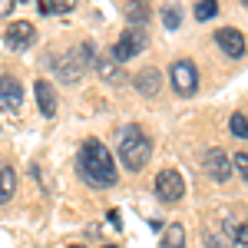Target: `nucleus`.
<instances>
[{
    "instance_id": "nucleus-1",
    "label": "nucleus",
    "mask_w": 248,
    "mask_h": 248,
    "mask_svg": "<svg viewBox=\"0 0 248 248\" xmlns=\"http://www.w3.org/2000/svg\"><path fill=\"white\" fill-rule=\"evenodd\" d=\"M77 172L79 179L93 189H113L119 182V172H116L113 153L99 142V139H86L79 146V159H77Z\"/></svg>"
},
{
    "instance_id": "nucleus-2",
    "label": "nucleus",
    "mask_w": 248,
    "mask_h": 248,
    "mask_svg": "<svg viewBox=\"0 0 248 248\" xmlns=\"http://www.w3.org/2000/svg\"><path fill=\"white\" fill-rule=\"evenodd\" d=\"M116 153H119V162L129 172H139V169H146V162H149V155H153V139L142 133V126L129 123V126L119 129V146H116Z\"/></svg>"
},
{
    "instance_id": "nucleus-3",
    "label": "nucleus",
    "mask_w": 248,
    "mask_h": 248,
    "mask_svg": "<svg viewBox=\"0 0 248 248\" xmlns=\"http://www.w3.org/2000/svg\"><path fill=\"white\" fill-rule=\"evenodd\" d=\"M93 60V43H83L79 50L73 53H63V57L53 60V70H57V79L63 83H77L83 77V70H86V63Z\"/></svg>"
},
{
    "instance_id": "nucleus-4",
    "label": "nucleus",
    "mask_w": 248,
    "mask_h": 248,
    "mask_svg": "<svg viewBox=\"0 0 248 248\" xmlns=\"http://www.w3.org/2000/svg\"><path fill=\"white\" fill-rule=\"evenodd\" d=\"M169 79H172V90L179 96H192L199 90V70L192 60H175L169 70Z\"/></svg>"
},
{
    "instance_id": "nucleus-5",
    "label": "nucleus",
    "mask_w": 248,
    "mask_h": 248,
    "mask_svg": "<svg viewBox=\"0 0 248 248\" xmlns=\"http://www.w3.org/2000/svg\"><path fill=\"white\" fill-rule=\"evenodd\" d=\"M155 195H159V202L175 205V202L186 195V179H182L175 169H162L159 175H155Z\"/></svg>"
},
{
    "instance_id": "nucleus-6",
    "label": "nucleus",
    "mask_w": 248,
    "mask_h": 248,
    "mask_svg": "<svg viewBox=\"0 0 248 248\" xmlns=\"http://www.w3.org/2000/svg\"><path fill=\"white\" fill-rule=\"evenodd\" d=\"M202 169L212 182H229L232 179V159L225 155V149H209L202 159Z\"/></svg>"
},
{
    "instance_id": "nucleus-7",
    "label": "nucleus",
    "mask_w": 248,
    "mask_h": 248,
    "mask_svg": "<svg viewBox=\"0 0 248 248\" xmlns=\"http://www.w3.org/2000/svg\"><path fill=\"white\" fill-rule=\"evenodd\" d=\"M33 40H37V27L30 20H14L7 27V46L10 50H27Z\"/></svg>"
},
{
    "instance_id": "nucleus-8",
    "label": "nucleus",
    "mask_w": 248,
    "mask_h": 248,
    "mask_svg": "<svg viewBox=\"0 0 248 248\" xmlns=\"http://www.w3.org/2000/svg\"><path fill=\"white\" fill-rule=\"evenodd\" d=\"M215 46H222V53L232 60H238L245 53V37L235 30V27H222V30H215Z\"/></svg>"
},
{
    "instance_id": "nucleus-9",
    "label": "nucleus",
    "mask_w": 248,
    "mask_h": 248,
    "mask_svg": "<svg viewBox=\"0 0 248 248\" xmlns=\"http://www.w3.org/2000/svg\"><path fill=\"white\" fill-rule=\"evenodd\" d=\"M23 103V86H20L14 77L0 73V113H10Z\"/></svg>"
},
{
    "instance_id": "nucleus-10",
    "label": "nucleus",
    "mask_w": 248,
    "mask_h": 248,
    "mask_svg": "<svg viewBox=\"0 0 248 248\" xmlns=\"http://www.w3.org/2000/svg\"><path fill=\"white\" fill-rule=\"evenodd\" d=\"M133 86L142 96H149V99H153V96H159V90H162V77H159V70H155V66H146V70H139V73H136Z\"/></svg>"
},
{
    "instance_id": "nucleus-11",
    "label": "nucleus",
    "mask_w": 248,
    "mask_h": 248,
    "mask_svg": "<svg viewBox=\"0 0 248 248\" xmlns=\"http://www.w3.org/2000/svg\"><path fill=\"white\" fill-rule=\"evenodd\" d=\"M33 93H37L40 113L46 116V119H53V116H57V96H53V86H50L46 79H37V83H33Z\"/></svg>"
},
{
    "instance_id": "nucleus-12",
    "label": "nucleus",
    "mask_w": 248,
    "mask_h": 248,
    "mask_svg": "<svg viewBox=\"0 0 248 248\" xmlns=\"http://www.w3.org/2000/svg\"><path fill=\"white\" fill-rule=\"evenodd\" d=\"M17 192V172L14 166H0V205H7Z\"/></svg>"
},
{
    "instance_id": "nucleus-13",
    "label": "nucleus",
    "mask_w": 248,
    "mask_h": 248,
    "mask_svg": "<svg viewBox=\"0 0 248 248\" xmlns=\"http://www.w3.org/2000/svg\"><path fill=\"white\" fill-rule=\"evenodd\" d=\"M159 248H186V229H182L179 222H172L169 229L162 232V238H159Z\"/></svg>"
},
{
    "instance_id": "nucleus-14",
    "label": "nucleus",
    "mask_w": 248,
    "mask_h": 248,
    "mask_svg": "<svg viewBox=\"0 0 248 248\" xmlns=\"http://www.w3.org/2000/svg\"><path fill=\"white\" fill-rule=\"evenodd\" d=\"M126 17H129V23L142 27V23L149 20V3H146V0H133V3H126Z\"/></svg>"
},
{
    "instance_id": "nucleus-15",
    "label": "nucleus",
    "mask_w": 248,
    "mask_h": 248,
    "mask_svg": "<svg viewBox=\"0 0 248 248\" xmlns=\"http://www.w3.org/2000/svg\"><path fill=\"white\" fill-rule=\"evenodd\" d=\"M229 245L232 248H248V222H232L229 225Z\"/></svg>"
},
{
    "instance_id": "nucleus-16",
    "label": "nucleus",
    "mask_w": 248,
    "mask_h": 248,
    "mask_svg": "<svg viewBox=\"0 0 248 248\" xmlns=\"http://www.w3.org/2000/svg\"><path fill=\"white\" fill-rule=\"evenodd\" d=\"M215 14H218V0H199L195 3V20L199 23H209Z\"/></svg>"
},
{
    "instance_id": "nucleus-17",
    "label": "nucleus",
    "mask_w": 248,
    "mask_h": 248,
    "mask_svg": "<svg viewBox=\"0 0 248 248\" xmlns=\"http://www.w3.org/2000/svg\"><path fill=\"white\" fill-rule=\"evenodd\" d=\"M96 70H99V77H103V79H109V83H126L123 70H119L116 63H106V60H99V63H96Z\"/></svg>"
},
{
    "instance_id": "nucleus-18",
    "label": "nucleus",
    "mask_w": 248,
    "mask_h": 248,
    "mask_svg": "<svg viewBox=\"0 0 248 248\" xmlns=\"http://www.w3.org/2000/svg\"><path fill=\"white\" fill-rule=\"evenodd\" d=\"M119 40H126V43H129V46H133L136 53H142V50H146V33H142V27H129V30H126V33H123V37Z\"/></svg>"
},
{
    "instance_id": "nucleus-19",
    "label": "nucleus",
    "mask_w": 248,
    "mask_h": 248,
    "mask_svg": "<svg viewBox=\"0 0 248 248\" xmlns=\"http://www.w3.org/2000/svg\"><path fill=\"white\" fill-rule=\"evenodd\" d=\"M229 129H232V136H238V139H248V119L242 113H235L229 119Z\"/></svg>"
},
{
    "instance_id": "nucleus-20",
    "label": "nucleus",
    "mask_w": 248,
    "mask_h": 248,
    "mask_svg": "<svg viewBox=\"0 0 248 248\" xmlns=\"http://www.w3.org/2000/svg\"><path fill=\"white\" fill-rule=\"evenodd\" d=\"M162 23H166L169 30H179V23H182V10H179L175 3H172V7H166V10H162Z\"/></svg>"
},
{
    "instance_id": "nucleus-21",
    "label": "nucleus",
    "mask_w": 248,
    "mask_h": 248,
    "mask_svg": "<svg viewBox=\"0 0 248 248\" xmlns=\"http://www.w3.org/2000/svg\"><path fill=\"white\" fill-rule=\"evenodd\" d=\"M77 3L79 0H46V10H53V14H70Z\"/></svg>"
},
{
    "instance_id": "nucleus-22",
    "label": "nucleus",
    "mask_w": 248,
    "mask_h": 248,
    "mask_svg": "<svg viewBox=\"0 0 248 248\" xmlns=\"http://www.w3.org/2000/svg\"><path fill=\"white\" fill-rule=\"evenodd\" d=\"M232 169L238 172V179H245V182H248V153L235 155V159H232Z\"/></svg>"
},
{
    "instance_id": "nucleus-23",
    "label": "nucleus",
    "mask_w": 248,
    "mask_h": 248,
    "mask_svg": "<svg viewBox=\"0 0 248 248\" xmlns=\"http://www.w3.org/2000/svg\"><path fill=\"white\" fill-rule=\"evenodd\" d=\"M205 248H232L225 242V235H218V232H205Z\"/></svg>"
},
{
    "instance_id": "nucleus-24",
    "label": "nucleus",
    "mask_w": 248,
    "mask_h": 248,
    "mask_svg": "<svg viewBox=\"0 0 248 248\" xmlns=\"http://www.w3.org/2000/svg\"><path fill=\"white\" fill-rule=\"evenodd\" d=\"M14 7H17V0H0V17H7Z\"/></svg>"
},
{
    "instance_id": "nucleus-25",
    "label": "nucleus",
    "mask_w": 248,
    "mask_h": 248,
    "mask_svg": "<svg viewBox=\"0 0 248 248\" xmlns=\"http://www.w3.org/2000/svg\"><path fill=\"white\" fill-rule=\"evenodd\" d=\"M103 248H119V245H103Z\"/></svg>"
},
{
    "instance_id": "nucleus-26",
    "label": "nucleus",
    "mask_w": 248,
    "mask_h": 248,
    "mask_svg": "<svg viewBox=\"0 0 248 248\" xmlns=\"http://www.w3.org/2000/svg\"><path fill=\"white\" fill-rule=\"evenodd\" d=\"M70 248H83V245H70Z\"/></svg>"
},
{
    "instance_id": "nucleus-27",
    "label": "nucleus",
    "mask_w": 248,
    "mask_h": 248,
    "mask_svg": "<svg viewBox=\"0 0 248 248\" xmlns=\"http://www.w3.org/2000/svg\"><path fill=\"white\" fill-rule=\"evenodd\" d=\"M242 3H248V0H242Z\"/></svg>"
}]
</instances>
